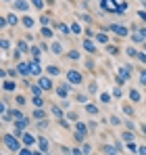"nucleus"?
<instances>
[{
	"label": "nucleus",
	"mask_w": 146,
	"mask_h": 155,
	"mask_svg": "<svg viewBox=\"0 0 146 155\" xmlns=\"http://www.w3.org/2000/svg\"><path fill=\"white\" fill-rule=\"evenodd\" d=\"M4 143H6V147H9V149L19 151V143H17V138H13L11 134H6V136H4Z\"/></svg>",
	"instance_id": "1"
},
{
	"label": "nucleus",
	"mask_w": 146,
	"mask_h": 155,
	"mask_svg": "<svg viewBox=\"0 0 146 155\" xmlns=\"http://www.w3.org/2000/svg\"><path fill=\"white\" fill-rule=\"evenodd\" d=\"M67 78H69V82H71V84H79V82H82V76H79L77 71H69V74H67Z\"/></svg>",
	"instance_id": "2"
},
{
	"label": "nucleus",
	"mask_w": 146,
	"mask_h": 155,
	"mask_svg": "<svg viewBox=\"0 0 146 155\" xmlns=\"http://www.w3.org/2000/svg\"><path fill=\"white\" fill-rule=\"evenodd\" d=\"M40 86L44 88V90H50V88H52V82L48 80V78H42V80H40Z\"/></svg>",
	"instance_id": "3"
},
{
	"label": "nucleus",
	"mask_w": 146,
	"mask_h": 155,
	"mask_svg": "<svg viewBox=\"0 0 146 155\" xmlns=\"http://www.w3.org/2000/svg\"><path fill=\"white\" fill-rule=\"evenodd\" d=\"M113 30H115L117 36H127V30H125V27H121V25H113Z\"/></svg>",
	"instance_id": "4"
},
{
	"label": "nucleus",
	"mask_w": 146,
	"mask_h": 155,
	"mask_svg": "<svg viewBox=\"0 0 146 155\" xmlns=\"http://www.w3.org/2000/svg\"><path fill=\"white\" fill-rule=\"evenodd\" d=\"M19 71H21L23 76H27V74L31 71V67H29V65H23V63H21V65H19Z\"/></svg>",
	"instance_id": "5"
},
{
	"label": "nucleus",
	"mask_w": 146,
	"mask_h": 155,
	"mask_svg": "<svg viewBox=\"0 0 146 155\" xmlns=\"http://www.w3.org/2000/svg\"><path fill=\"white\" fill-rule=\"evenodd\" d=\"M15 4H17V9H21V11H25V9H27V2H25V0H17Z\"/></svg>",
	"instance_id": "6"
},
{
	"label": "nucleus",
	"mask_w": 146,
	"mask_h": 155,
	"mask_svg": "<svg viewBox=\"0 0 146 155\" xmlns=\"http://www.w3.org/2000/svg\"><path fill=\"white\" fill-rule=\"evenodd\" d=\"M29 67H31V74H34V76H38V74H40V65H38V63H31Z\"/></svg>",
	"instance_id": "7"
},
{
	"label": "nucleus",
	"mask_w": 146,
	"mask_h": 155,
	"mask_svg": "<svg viewBox=\"0 0 146 155\" xmlns=\"http://www.w3.org/2000/svg\"><path fill=\"white\" fill-rule=\"evenodd\" d=\"M23 143H25V145H34V136L31 134H25V136H23Z\"/></svg>",
	"instance_id": "8"
},
{
	"label": "nucleus",
	"mask_w": 146,
	"mask_h": 155,
	"mask_svg": "<svg viewBox=\"0 0 146 155\" xmlns=\"http://www.w3.org/2000/svg\"><path fill=\"white\" fill-rule=\"evenodd\" d=\"M67 92H69L67 86H61V88H59V94H61V97H67Z\"/></svg>",
	"instance_id": "9"
},
{
	"label": "nucleus",
	"mask_w": 146,
	"mask_h": 155,
	"mask_svg": "<svg viewBox=\"0 0 146 155\" xmlns=\"http://www.w3.org/2000/svg\"><path fill=\"white\" fill-rule=\"evenodd\" d=\"M40 147H42V151H48V143H46V138H40Z\"/></svg>",
	"instance_id": "10"
},
{
	"label": "nucleus",
	"mask_w": 146,
	"mask_h": 155,
	"mask_svg": "<svg viewBox=\"0 0 146 155\" xmlns=\"http://www.w3.org/2000/svg\"><path fill=\"white\" fill-rule=\"evenodd\" d=\"M42 36H46V38H50V36H52V32L48 30V27H44V30H42Z\"/></svg>",
	"instance_id": "11"
},
{
	"label": "nucleus",
	"mask_w": 146,
	"mask_h": 155,
	"mask_svg": "<svg viewBox=\"0 0 146 155\" xmlns=\"http://www.w3.org/2000/svg\"><path fill=\"white\" fill-rule=\"evenodd\" d=\"M84 46H86V48H88L90 53H94V44H92V42H86V44H84Z\"/></svg>",
	"instance_id": "12"
},
{
	"label": "nucleus",
	"mask_w": 146,
	"mask_h": 155,
	"mask_svg": "<svg viewBox=\"0 0 146 155\" xmlns=\"http://www.w3.org/2000/svg\"><path fill=\"white\" fill-rule=\"evenodd\" d=\"M4 88H6V90H13L15 84H13V82H4Z\"/></svg>",
	"instance_id": "13"
},
{
	"label": "nucleus",
	"mask_w": 146,
	"mask_h": 155,
	"mask_svg": "<svg viewBox=\"0 0 146 155\" xmlns=\"http://www.w3.org/2000/svg\"><path fill=\"white\" fill-rule=\"evenodd\" d=\"M88 111H90V113H98V109H96L94 105H88Z\"/></svg>",
	"instance_id": "14"
},
{
	"label": "nucleus",
	"mask_w": 146,
	"mask_h": 155,
	"mask_svg": "<svg viewBox=\"0 0 146 155\" xmlns=\"http://www.w3.org/2000/svg\"><path fill=\"white\" fill-rule=\"evenodd\" d=\"M130 97H132V99H134V101H138V99H140V94H138V92H136V90H132V92H130Z\"/></svg>",
	"instance_id": "15"
},
{
	"label": "nucleus",
	"mask_w": 146,
	"mask_h": 155,
	"mask_svg": "<svg viewBox=\"0 0 146 155\" xmlns=\"http://www.w3.org/2000/svg\"><path fill=\"white\" fill-rule=\"evenodd\" d=\"M42 103H44V101H42L40 97H36V99H34V105H38V107H42Z\"/></svg>",
	"instance_id": "16"
},
{
	"label": "nucleus",
	"mask_w": 146,
	"mask_h": 155,
	"mask_svg": "<svg viewBox=\"0 0 146 155\" xmlns=\"http://www.w3.org/2000/svg\"><path fill=\"white\" fill-rule=\"evenodd\" d=\"M107 153H109V155H115L117 149H115V147H107Z\"/></svg>",
	"instance_id": "17"
},
{
	"label": "nucleus",
	"mask_w": 146,
	"mask_h": 155,
	"mask_svg": "<svg viewBox=\"0 0 146 155\" xmlns=\"http://www.w3.org/2000/svg\"><path fill=\"white\" fill-rule=\"evenodd\" d=\"M61 32H63V34H69V27H67L65 23H61Z\"/></svg>",
	"instance_id": "18"
},
{
	"label": "nucleus",
	"mask_w": 146,
	"mask_h": 155,
	"mask_svg": "<svg viewBox=\"0 0 146 155\" xmlns=\"http://www.w3.org/2000/svg\"><path fill=\"white\" fill-rule=\"evenodd\" d=\"M34 118H38V120H42V118H44V111H36V113H34Z\"/></svg>",
	"instance_id": "19"
},
{
	"label": "nucleus",
	"mask_w": 146,
	"mask_h": 155,
	"mask_svg": "<svg viewBox=\"0 0 146 155\" xmlns=\"http://www.w3.org/2000/svg\"><path fill=\"white\" fill-rule=\"evenodd\" d=\"M71 30H73V32H75V34H79V32H82V27H79V25H77V23H75V25H73V27H71Z\"/></svg>",
	"instance_id": "20"
},
{
	"label": "nucleus",
	"mask_w": 146,
	"mask_h": 155,
	"mask_svg": "<svg viewBox=\"0 0 146 155\" xmlns=\"http://www.w3.org/2000/svg\"><path fill=\"white\" fill-rule=\"evenodd\" d=\"M52 53H61V44H54V46H52Z\"/></svg>",
	"instance_id": "21"
},
{
	"label": "nucleus",
	"mask_w": 146,
	"mask_h": 155,
	"mask_svg": "<svg viewBox=\"0 0 146 155\" xmlns=\"http://www.w3.org/2000/svg\"><path fill=\"white\" fill-rule=\"evenodd\" d=\"M19 155H31V153H29L27 149H21V151H19Z\"/></svg>",
	"instance_id": "22"
},
{
	"label": "nucleus",
	"mask_w": 146,
	"mask_h": 155,
	"mask_svg": "<svg viewBox=\"0 0 146 155\" xmlns=\"http://www.w3.org/2000/svg\"><path fill=\"white\" fill-rule=\"evenodd\" d=\"M140 80H142V84H146V71H142V76H140Z\"/></svg>",
	"instance_id": "23"
},
{
	"label": "nucleus",
	"mask_w": 146,
	"mask_h": 155,
	"mask_svg": "<svg viewBox=\"0 0 146 155\" xmlns=\"http://www.w3.org/2000/svg\"><path fill=\"white\" fill-rule=\"evenodd\" d=\"M34 4H36L38 9H42V0H34Z\"/></svg>",
	"instance_id": "24"
},
{
	"label": "nucleus",
	"mask_w": 146,
	"mask_h": 155,
	"mask_svg": "<svg viewBox=\"0 0 146 155\" xmlns=\"http://www.w3.org/2000/svg\"><path fill=\"white\" fill-rule=\"evenodd\" d=\"M140 155H146V147H140Z\"/></svg>",
	"instance_id": "25"
},
{
	"label": "nucleus",
	"mask_w": 146,
	"mask_h": 155,
	"mask_svg": "<svg viewBox=\"0 0 146 155\" xmlns=\"http://www.w3.org/2000/svg\"><path fill=\"white\" fill-rule=\"evenodd\" d=\"M73 153H75V155H77V151H73Z\"/></svg>",
	"instance_id": "26"
},
{
	"label": "nucleus",
	"mask_w": 146,
	"mask_h": 155,
	"mask_svg": "<svg viewBox=\"0 0 146 155\" xmlns=\"http://www.w3.org/2000/svg\"><path fill=\"white\" fill-rule=\"evenodd\" d=\"M144 48H146V46H144Z\"/></svg>",
	"instance_id": "27"
}]
</instances>
